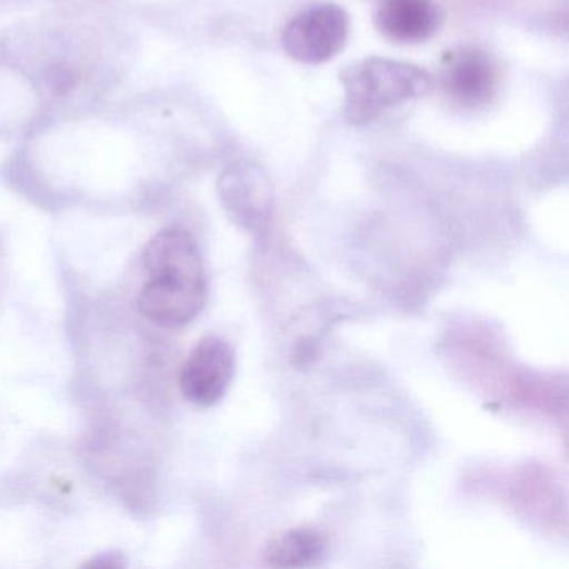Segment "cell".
Segmentation results:
<instances>
[{
	"mask_svg": "<svg viewBox=\"0 0 569 569\" xmlns=\"http://www.w3.org/2000/svg\"><path fill=\"white\" fill-rule=\"evenodd\" d=\"M206 299V268L171 269L151 274L139 292L138 309L156 325L181 328L201 315Z\"/></svg>",
	"mask_w": 569,
	"mask_h": 569,
	"instance_id": "7a4b0ae2",
	"label": "cell"
},
{
	"mask_svg": "<svg viewBox=\"0 0 569 569\" xmlns=\"http://www.w3.org/2000/svg\"><path fill=\"white\" fill-rule=\"evenodd\" d=\"M375 26L382 38L395 44H422L438 32L441 12L435 0H381Z\"/></svg>",
	"mask_w": 569,
	"mask_h": 569,
	"instance_id": "52a82bcc",
	"label": "cell"
},
{
	"mask_svg": "<svg viewBox=\"0 0 569 569\" xmlns=\"http://www.w3.org/2000/svg\"><path fill=\"white\" fill-rule=\"evenodd\" d=\"M439 84L452 104L476 111L495 101L501 88V69L488 52L466 46L442 58Z\"/></svg>",
	"mask_w": 569,
	"mask_h": 569,
	"instance_id": "277c9868",
	"label": "cell"
},
{
	"mask_svg": "<svg viewBox=\"0 0 569 569\" xmlns=\"http://www.w3.org/2000/svg\"><path fill=\"white\" fill-rule=\"evenodd\" d=\"M218 194L229 218L248 229L261 231L274 208V192L266 172L252 162H234L218 181Z\"/></svg>",
	"mask_w": 569,
	"mask_h": 569,
	"instance_id": "8992f818",
	"label": "cell"
},
{
	"mask_svg": "<svg viewBox=\"0 0 569 569\" xmlns=\"http://www.w3.org/2000/svg\"><path fill=\"white\" fill-rule=\"evenodd\" d=\"M236 372L232 346L218 336H206L192 349L179 372V389L186 401L199 408L218 405Z\"/></svg>",
	"mask_w": 569,
	"mask_h": 569,
	"instance_id": "5b68a950",
	"label": "cell"
},
{
	"mask_svg": "<svg viewBox=\"0 0 569 569\" xmlns=\"http://www.w3.org/2000/svg\"><path fill=\"white\" fill-rule=\"evenodd\" d=\"M349 38L348 12L338 4H318L299 12L282 31V49L301 64L332 61Z\"/></svg>",
	"mask_w": 569,
	"mask_h": 569,
	"instance_id": "3957f363",
	"label": "cell"
},
{
	"mask_svg": "<svg viewBox=\"0 0 569 569\" xmlns=\"http://www.w3.org/2000/svg\"><path fill=\"white\" fill-rule=\"evenodd\" d=\"M328 555V541L316 528H295L269 542L266 561L272 568H316Z\"/></svg>",
	"mask_w": 569,
	"mask_h": 569,
	"instance_id": "ba28073f",
	"label": "cell"
},
{
	"mask_svg": "<svg viewBox=\"0 0 569 569\" xmlns=\"http://www.w3.org/2000/svg\"><path fill=\"white\" fill-rule=\"evenodd\" d=\"M372 2H381V0H372Z\"/></svg>",
	"mask_w": 569,
	"mask_h": 569,
	"instance_id": "30bf717a",
	"label": "cell"
},
{
	"mask_svg": "<svg viewBox=\"0 0 569 569\" xmlns=\"http://www.w3.org/2000/svg\"><path fill=\"white\" fill-rule=\"evenodd\" d=\"M345 89V118L356 128L372 124L385 112L431 92L428 71L409 62L368 58L348 66L339 76Z\"/></svg>",
	"mask_w": 569,
	"mask_h": 569,
	"instance_id": "6da1fadb",
	"label": "cell"
},
{
	"mask_svg": "<svg viewBox=\"0 0 569 569\" xmlns=\"http://www.w3.org/2000/svg\"><path fill=\"white\" fill-rule=\"evenodd\" d=\"M116 556H112L111 552L109 555H102L99 556L98 559H92L91 562H88L86 566H109V568H121L124 562H122V559H119V561H114Z\"/></svg>",
	"mask_w": 569,
	"mask_h": 569,
	"instance_id": "9c48e42d",
	"label": "cell"
}]
</instances>
